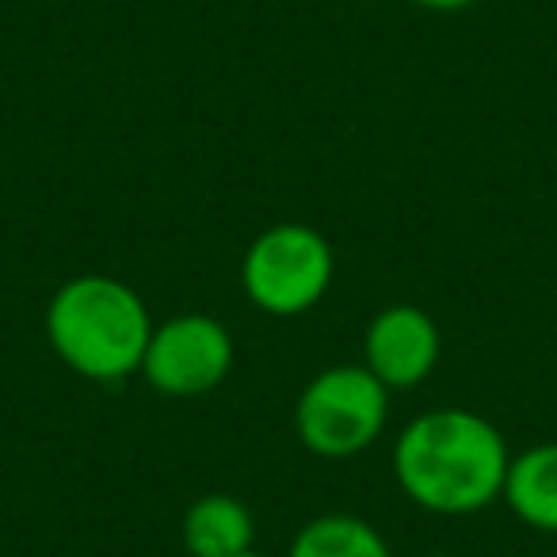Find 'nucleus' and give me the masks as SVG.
Listing matches in <instances>:
<instances>
[{"label":"nucleus","mask_w":557,"mask_h":557,"mask_svg":"<svg viewBox=\"0 0 557 557\" xmlns=\"http://www.w3.org/2000/svg\"><path fill=\"white\" fill-rule=\"evenodd\" d=\"M504 435L466 409H432L409 420L394 447L401 493L435 516H470L500 496L508 473Z\"/></svg>","instance_id":"f257e3e1"},{"label":"nucleus","mask_w":557,"mask_h":557,"mask_svg":"<svg viewBox=\"0 0 557 557\" xmlns=\"http://www.w3.org/2000/svg\"><path fill=\"white\" fill-rule=\"evenodd\" d=\"M153 321L138 290L111 275H77L47 306V341L70 371L119 382L141 371Z\"/></svg>","instance_id":"f03ea898"},{"label":"nucleus","mask_w":557,"mask_h":557,"mask_svg":"<svg viewBox=\"0 0 557 557\" xmlns=\"http://www.w3.org/2000/svg\"><path fill=\"white\" fill-rule=\"evenodd\" d=\"M389 417V389L363 363L325 367L295 405V432L321 458H351L371 447Z\"/></svg>","instance_id":"7ed1b4c3"},{"label":"nucleus","mask_w":557,"mask_h":557,"mask_svg":"<svg viewBox=\"0 0 557 557\" xmlns=\"http://www.w3.org/2000/svg\"><path fill=\"white\" fill-rule=\"evenodd\" d=\"M333 271V245L318 230L302 222H283L263 230L248 245L245 263H240V283L263 313L298 318L325 298Z\"/></svg>","instance_id":"20e7f679"},{"label":"nucleus","mask_w":557,"mask_h":557,"mask_svg":"<svg viewBox=\"0 0 557 557\" xmlns=\"http://www.w3.org/2000/svg\"><path fill=\"white\" fill-rule=\"evenodd\" d=\"M233 336L207 313H180L149 336L141 374L164 397H202L233 371Z\"/></svg>","instance_id":"39448f33"},{"label":"nucleus","mask_w":557,"mask_h":557,"mask_svg":"<svg viewBox=\"0 0 557 557\" xmlns=\"http://www.w3.org/2000/svg\"><path fill=\"white\" fill-rule=\"evenodd\" d=\"M440 363V329L420 306H386L363 336V367L386 389H412Z\"/></svg>","instance_id":"423d86ee"},{"label":"nucleus","mask_w":557,"mask_h":557,"mask_svg":"<svg viewBox=\"0 0 557 557\" xmlns=\"http://www.w3.org/2000/svg\"><path fill=\"white\" fill-rule=\"evenodd\" d=\"M252 511L230 493H207L184 511V546L191 557H240L252 549Z\"/></svg>","instance_id":"0eeeda50"},{"label":"nucleus","mask_w":557,"mask_h":557,"mask_svg":"<svg viewBox=\"0 0 557 557\" xmlns=\"http://www.w3.org/2000/svg\"><path fill=\"white\" fill-rule=\"evenodd\" d=\"M500 496L527 527L557 534V443H539L508 458Z\"/></svg>","instance_id":"6e6552de"},{"label":"nucleus","mask_w":557,"mask_h":557,"mask_svg":"<svg viewBox=\"0 0 557 557\" xmlns=\"http://www.w3.org/2000/svg\"><path fill=\"white\" fill-rule=\"evenodd\" d=\"M287 557H389V546L359 516H318L295 534Z\"/></svg>","instance_id":"1a4fd4ad"},{"label":"nucleus","mask_w":557,"mask_h":557,"mask_svg":"<svg viewBox=\"0 0 557 557\" xmlns=\"http://www.w3.org/2000/svg\"><path fill=\"white\" fill-rule=\"evenodd\" d=\"M417 4H424V9H432V12H462V9H470L473 0H417Z\"/></svg>","instance_id":"9d476101"},{"label":"nucleus","mask_w":557,"mask_h":557,"mask_svg":"<svg viewBox=\"0 0 557 557\" xmlns=\"http://www.w3.org/2000/svg\"><path fill=\"white\" fill-rule=\"evenodd\" d=\"M240 557H268V554H256V549H248V554H240Z\"/></svg>","instance_id":"9b49d317"},{"label":"nucleus","mask_w":557,"mask_h":557,"mask_svg":"<svg viewBox=\"0 0 557 557\" xmlns=\"http://www.w3.org/2000/svg\"><path fill=\"white\" fill-rule=\"evenodd\" d=\"M420 557H450V554H420Z\"/></svg>","instance_id":"f8f14e48"}]
</instances>
